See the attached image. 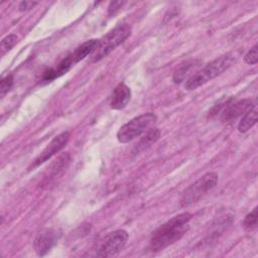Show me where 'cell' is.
<instances>
[{"label":"cell","instance_id":"5bb4252c","mask_svg":"<svg viewBox=\"0 0 258 258\" xmlns=\"http://www.w3.org/2000/svg\"><path fill=\"white\" fill-rule=\"evenodd\" d=\"M257 226V207L253 209L252 212H250L243 221V228L247 232H251L254 229H256Z\"/></svg>","mask_w":258,"mask_h":258},{"label":"cell","instance_id":"277c9868","mask_svg":"<svg viewBox=\"0 0 258 258\" xmlns=\"http://www.w3.org/2000/svg\"><path fill=\"white\" fill-rule=\"evenodd\" d=\"M218 182V174L210 171L202 175L194 183L188 185L182 192L179 199L180 206L185 208L198 203L211 189H213Z\"/></svg>","mask_w":258,"mask_h":258},{"label":"cell","instance_id":"6da1fadb","mask_svg":"<svg viewBox=\"0 0 258 258\" xmlns=\"http://www.w3.org/2000/svg\"><path fill=\"white\" fill-rule=\"evenodd\" d=\"M191 215L187 212L178 214L159 226L151 235L149 250L158 252L178 241L187 231Z\"/></svg>","mask_w":258,"mask_h":258},{"label":"cell","instance_id":"ac0fdd59","mask_svg":"<svg viewBox=\"0 0 258 258\" xmlns=\"http://www.w3.org/2000/svg\"><path fill=\"white\" fill-rule=\"evenodd\" d=\"M37 4V2H31V1H22L19 4V10L21 11H25L28 9H31L33 6H35Z\"/></svg>","mask_w":258,"mask_h":258},{"label":"cell","instance_id":"2e32d148","mask_svg":"<svg viewBox=\"0 0 258 258\" xmlns=\"http://www.w3.org/2000/svg\"><path fill=\"white\" fill-rule=\"evenodd\" d=\"M258 59V46L255 44L244 56V61L248 64H255Z\"/></svg>","mask_w":258,"mask_h":258},{"label":"cell","instance_id":"e0dca14e","mask_svg":"<svg viewBox=\"0 0 258 258\" xmlns=\"http://www.w3.org/2000/svg\"><path fill=\"white\" fill-rule=\"evenodd\" d=\"M12 86H13V77L11 75L3 78L0 83L1 96H4L6 93H8L11 90Z\"/></svg>","mask_w":258,"mask_h":258},{"label":"cell","instance_id":"ba28073f","mask_svg":"<svg viewBox=\"0 0 258 258\" xmlns=\"http://www.w3.org/2000/svg\"><path fill=\"white\" fill-rule=\"evenodd\" d=\"M58 234L53 229L45 228L41 230L34 239L33 247L37 255L43 256L57 243Z\"/></svg>","mask_w":258,"mask_h":258},{"label":"cell","instance_id":"52a82bcc","mask_svg":"<svg viewBox=\"0 0 258 258\" xmlns=\"http://www.w3.org/2000/svg\"><path fill=\"white\" fill-rule=\"evenodd\" d=\"M70 132L63 131L56 135L49 143L48 145L37 155V157L31 162L28 169H34L35 167L39 166L40 164L47 161L49 158H51L55 153H57L59 150H61L64 145L68 143L70 139Z\"/></svg>","mask_w":258,"mask_h":258},{"label":"cell","instance_id":"4fadbf2b","mask_svg":"<svg viewBox=\"0 0 258 258\" xmlns=\"http://www.w3.org/2000/svg\"><path fill=\"white\" fill-rule=\"evenodd\" d=\"M159 136H160V131L157 128H150L144 133L140 142L137 144L138 150H143L149 147L152 143H154L159 138Z\"/></svg>","mask_w":258,"mask_h":258},{"label":"cell","instance_id":"5b68a950","mask_svg":"<svg viewBox=\"0 0 258 258\" xmlns=\"http://www.w3.org/2000/svg\"><path fill=\"white\" fill-rule=\"evenodd\" d=\"M157 117L154 113L148 112L141 114L120 127L117 132V139L120 143H128L149 130L156 122Z\"/></svg>","mask_w":258,"mask_h":258},{"label":"cell","instance_id":"d6986e66","mask_svg":"<svg viewBox=\"0 0 258 258\" xmlns=\"http://www.w3.org/2000/svg\"><path fill=\"white\" fill-rule=\"evenodd\" d=\"M122 4H123V2H121V1H113V2H111L109 7H108L109 8V13H114L116 10H118L122 6Z\"/></svg>","mask_w":258,"mask_h":258},{"label":"cell","instance_id":"30bf717a","mask_svg":"<svg viewBox=\"0 0 258 258\" xmlns=\"http://www.w3.org/2000/svg\"><path fill=\"white\" fill-rule=\"evenodd\" d=\"M131 99V90L125 83H119L112 94L110 107L114 110H121L127 106Z\"/></svg>","mask_w":258,"mask_h":258},{"label":"cell","instance_id":"9c48e42d","mask_svg":"<svg viewBox=\"0 0 258 258\" xmlns=\"http://www.w3.org/2000/svg\"><path fill=\"white\" fill-rule=\"evenodd\" d=\"M253 103L250 99L230 103L226 106L222 113V120L224 122H232L239 117H242L246 112L253 109Z\"/></svg>","mask_w":258,"mask_h":258},{"label":"cell","instance_id":"9a60e30c","mask_svg":"<svg viewBox=\"0 0 258 258\" xmlns=\"http://www.w3.org/2000/svg\"><path fill=\"white\" fill-rule=\"evenodd\" d=\"M18 37L15 34H9L6 37H4L1 40V44H0V50H1V54H5L7 51H9L17 42Z\"/></svg>","mask_w":258,"mask_h":258},{"label":"cell","instance_id":"7c38bea8","mask_svg":"<svg viewBox=\"0 0 258 258\" xmlns=\"http://www.w3.org/2000/svg\"><path fill=\"white\" fill-rule=\"evenodd\" d=\"M256 122H257V111L253 108L242 116L238 124V130L242 133L247 132L256 124Z\"/></svg>","mask_w":258,"mask_h":258},{"label":"cell","instance_id":"3957f363","mask_svg":"<svg viewBox=\"0 0 258 258\" xmlns=\"http://www.w3.org/2000/svg\"><path fill=\"white\" fill-rule=\"evenodd\" d=\"M131 34V27L128 24H119L105 34L98 41V45L91 54V61L96 62L106 57L118 45H120Z\"/></svg>","mask_w":258,"mask_h":258},{"label":"cell","instance_id":"8fae6325","mask_svg":"<svg viewBox=\"0 0 258 258\" xmlns=\"http://www.w3.org/2000/svg\"><path fill=\"white\" fill-rule=\"evenodd\" d=\"M199 61L197 60H186L182 63H180L174 71L173 73V77L172 80L174 83H180L182 81H184L185 77L189 75V77L194 74L191 73L192 71H195V69L199 66ZM188 77V78H189Z\"/></svg>","mask_w":258,"mask_h":258},{"label":"cell","instance_id":"8992f818","mask_svg":"<svg viewBox=\"0 0 258 258\" xmlns=\"http://www.w3.org/2000/svg\"><path fill=\"white\" fill-rule=\"evenodd\" d=\"M128 233L125 230H116L106 235L97 245L96 255L99 257H111L117 255L125 247Z\"/></svg>","mask_w":258,"mask_h":258},{"label":"cell","instance_id":"7a4b0ae2","mask_svg":"<svg viewBox=\"0 0 258 258\" xmlns=\"http://www.w3.org/2000/svg\"><path fill=\"white\" fill-rule=\"evenodd\" d=\"M236 58L232 53H226L215 58L206 64L203 69L195 72L188 79H186L184 83V89L187 91H192L207 84L209 81L217 78L229 68H231Z\"/></svg>","mask_w":258,"mask_h":258}]
</instances>
